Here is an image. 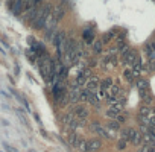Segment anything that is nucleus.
Segmentation results:
<instances>
[{
	"label": "nucleus",
	"instance_id": "nucleus-23",
	"mask_svg": "<svg viewBox=\"0 0 155 152\" xmlns=\"http://www.w3.org/2000/svg\"><path fill=\"white\" fill-rule=\"evenodd\" d=\"M110 90H111V94H113V96L119 94V91H120V88H119L117 85H111V87H110Z\"/></svg>",
	"mask_w": 155,
	"mask_h": 152
},
{
	"label": "nucleus",
	"instance_id": "nucleus-27",
	"mask_svg": "<svg viewBox=\"0 0 155 152\" xmlns=\"http://www.w3.org/2000/svg\"><path fill=\"white\" fill-rule=\"evenodd\" d=\"M147 125H149V128L155 126V116H150V117H149V123H147Z\"/></svg>",
	"mask_w": 155,
	"mask_h": 152
},
{
	"label": "nucleus",
	"instance_id": "nucleus-4",
	"mask_svg": "<svg viewBox=\"0 0 155 152\" xmlns=\"http://www.w3.org/2000/svg\"><path fill=\"white\" fill-rule=\"evenodd\" d=\"M68 101L73 102V104L79 101V88H78V84L71 87V90H70V96H68Z\"/></svg>",
	"mask_w": 155,
	"mask_h": 152
},
{
	"label": "nucleus",
	"instance_id": "nucleus-31",
	"mask_svg": "<svg viewBox=\"0 0 155 152\" xmlns=\"http://www.w3.org/2000/svg\"><path fill=\"white\" fill-rule=\"evenodd\" d=\"M150 49H153V50H155V43H152V44H150Z\"/></svg>",
	"mask_w": 155,
	"mask_h": 152
},
{
	"label": "nucleus",
	"instance_id": "nucleus-21",
	"mask_svg": "<svg viewBox=\"0 0 155 152\" xmlns=\"http://www.w3.org/2000/svg\"><path fill=\"white\" fill-rule=\"evenodd\" d=\"M129 134H131V129L126 128L125 131H122V138H123V140H128V138H129Z\"/></svg>",
	"mask_w": 155,
	"mask_h": 152
},
{
	"label": "nucleus",
	"instance_id": "nucleus-11",
	"mask_svg": "<svg viewBox=\"0 0 155 152\" xmlns=\"http://www.w3.org/2000/svg\"><path fill=\"white\" fill-rule=\"evenodd\" d=\"M93 129H94V131H96V132H97L99 135H102V137H105V138H111V137L108 135V132H107V131H105L104 128H101V126H99L97 123H93Z\"/></svg>",
	"mask_w": 155,
	"mask_h": 152
},
{
	"label": "nucleus",
	"instance_id": "nucleus-25",
	"mask_svg": "<svg viewBox=\"0 0 155 152\" xmlns=\"http://www.w3.org/2000/svg\"><path fill=\"white\" fill-rule=\"evenodd\" d=\"M79 101H81V102H85V101H88V90L79 96Z\"/></svg>",
	"mask_w": 155,
	"mask_h": 152
},
{
	"label": "nucleus",
	"instance_id": "nucleus-5",
	"mask_svg": "<svg viewBox=\"0 0 155 152\" xmlns=\"http://www.w3.org/2000/svg\"><path fill=\"white\" fill-rule=\"evenodd\" d=\"M129 140H131V143H134V144H138V143L141 141V134H140L138 131H134V129H131Z\"/></svg>",
	"mask_w": 155,
	"mask_h": 152
},
{
	"label": "nucleus",
	"instance_id": "nucleus-15",
	"mask_svg": "<svg viewBox=\"0 0 155 152\" xmlns=\"http://www.w3.org/2000/svg\"><path fill=\"white\" fill-rule=\"evenodd\" d=\"M79 135H78V134H71L70 135V143L73 144V146H78V144H79Z\"/></svg>",
	"mask_w": 155,
	"mask_h": 152
},
{
	"label": "nucleus",
	"instance_id": "nucleus-22",
	"mask_svg": "<svg viewBox=\"0 0 155 152\" xmlns=\"http://www.w3.org/2000/svg\"><path fill=\"white\" fill-rule=\"evenodd\" d=\"M125 147H126V140H123V138H122V140L117 143V149H119V150H123Z\"/></svg>",
	"mask_w": 155,
	"mask_h": 152
},
{
	"label": "nucleus",
	"instance_id": "nucleus-7",
	"mask_svg": "<svg viewBox=\"0 0 155 152\" xmlns=\"http://www.w3.org/2000/svg\"><path fill=\"white\" fill-rule=\"evenodd\" d=\"M97 82H99V79L96 78V76L90 78L88 82H87V90H88V91H94V90L97 88Z\"/></svg>",
	"mask_w": 155,
	"mask_h": 152
},
{
	"label": "nucleus",
	"instance_id": "nucleus-9",
	"mask_svg": "<svg viewBox=\"0 0 155 152\" xmlns=\"http://www.w3.org/2000/svg\"><path fill=\"white\" fill-rule=\"evenodd\" d=\"M38 11H37V8H32V9H29V12L26 14V20H29V21H35L37 20V17H38Z\"/></svg>",
	"mask_w": 155,
	"mask_h": 152
},
{
	"label": "nucleus",
	"instance_id": "nucleus-19",
	"mask_svg": "<svg viewBox=\"0 0 155 152\" xmlns=\"http://www.w3.org/2000/svg\"><path fill=\"white\" fill-rule=\"evenodd\" d=\"M78 147H79V150H81V152H87V141L81 140V141H79V144H78Z\"/></svg>",
	"mask_w": 155,
	"mask_h": 152
},
{
	"label": "nucleus",
	"instance_id": "nucleus-16",
	"mask_svg": "<svg viewBox=\"0 0 155 152\" xmlns=\"http://www.w3.org/2000/svg\"><path fill=\"white\" fill-rule=\"evenodd\" d=\"M93 52H94V53H101V52H102V43H101V41H96V43L93 44Z\"/></svg>",
	"mask_w": 155,
	"mask_h": 152
},
{
	"label": "nucleus",
	"instance_id": "nucleus-8",
	"mask_svg": "<svg viewBox=\"0 0 155 152\" xmlns=\"http://www.w3.org/2000/svg\"><path fill=\"white\" fill-rule=\"evenodd\" d=\"M64 14H65V11H64L62 6H56V8L53 9V18H55L56 21H59V20L64 17Z\"/></svg>",
	"mask_w": 155,
	"mask_h": 152
},
{
	"label": "nucleus",
	"instance_id": "nucleus-3",
	"mask_svg": "<svg viewBox=\"0 0 155 152\" xmlns=\"http://www.w3.org/2000/svg\"><path fill=\"white\" fill-rule=\"evenodd\" d=\"M101 146H102V143L97 138H91V140L87 141V150L88 152H97L101 149Z\"/></svg>",
	"mask_w": 155,
	"mask_h": 152
},
{
	"label": "nucleus",
	"instance_id": "nucleus-29",
	"mask_svg": "<svg viewBox=\"0 0 155 152\" xmlns=\"http://www.w3.org/2000/svg\"><path fill=\"white\" fill-rule=\"evenodd\" d=\"M149 68L155 71V61H152V62H149Z\"/></svg>",
	"mask_w": 155,
	"mask_h": 152
},
{
	"label": "nucleus",
	"instance_id": "nucleus-6",
	"mask_svg": "<svg viewBox=\"0 0 155 152\" xmlns=\"http://www.w3.org/2000/svg\"><path fill=\"white\" fill-rule=\"evenodd\" d=\"M87 82H88V71H81L79 74H78L76 84L78 85H82V84H87Z\"/></svg>",
	"mask_w": 155,
	"mask_h": 152
},
{
	"label": "nucleus",
	"instance_id": "nucleus-13",
	"mask_svg": "<svg viewBox=\"0 0 155 152\" xmlns=\"http://www.w3.org/2000/svg\"><path fill=\"white\" fill-rule=\"evenodd\" d=\"M119 125H120V123H119L117 120H111V122H108L107 128L111 129V131H117V129H119Z\"/></svg>",
	"mask_w": 155,
	"mask_h": 152
},
{
	"label": "nucleus",
	"instance_id": "nucleus-18",
	"mask_svg": "<svg viewBox=\"0 0 155 152\" xmlns=\"http://www.w3.org/2000/svg\"><path fill=\"white\" fill-rule=\"evenodd\" d=\"M21 6H23V0H17V2H15V8H14V12H15V14H20Z\"/></svg>",
	"mask_w": 155,
	"mask_h": 152
},
{
	"label": "nucleus",
	"instance_id": "nucleus-20",
	"mask_svg": "<svg viewBox=\"0 0 155 152\" xmlns=\"http://www.w3.org/2000/svg\"><path fill=\"white\" fill-rule=\"evenodd\" d=\"M123 76H125V79H126L128 82H132V76H134V74H132V71L126 70V71L123 73Z\"/></svg>",
	"mask_w": 155,
	"mask_h": 152
},
{
	"label": "nucleus",
	"instance_id": "nucleus-2",
	"mask_svg": "<svg viewBox=\"0 0 155 152\" xmlns=\"http://www.w3.org/2000/svg\"><path fill=\"white\" fill-rule=\"evenodd\" d=\"M73 113H74V116H76L78 119H81V120H85V119L88 117V110H87L84 105H78Z\"/></svg>",
	"mask_w": 155,
	"mask_h": 152
},
{
	"label": "nucleus",
	"instance_id": "nucleus-28",
	"mask_svg": "<svg viewBox=\"0 0 155 152\" xmlns=\"http://www.w3.org/2000/svg\"><path fill=\"white\" fill-rule=\"evenodd\" d=\"M123 41H125V35L122 34V35H119V38H117V43H119V46H120V44H123Z\"/></svg>",
	"mask_w": 155,
	"mask_h": 152
},
{
	"label": "nucleus",
	"instance_id": "nucleus-14",
	"mask_svg": "<svg viewBox=\"0 0 155 152\" xmlns=\"http://www.w3.org/2000/svg\"><path fill=\"white\" fill-rule=\"evenodd\" d=\"M114 35H116V31H110V32H107V34L104 35V43L111 41V40L114 38Z\"/></svg>",
	"mask_w": 155,
	"mask_h": 152
},
{
	"label": "nucleus",
	"instance_id": "nucleus-10",
	"mask_svg": "<svg viewBox=\"0 0 155 152\" xmlns=\"http://www.w3.org/2000/svg\"><path fill=\"white\" fill-rule=\"evenodd\" d=\"M135 56H137V55H135L132 50H129V52H128V53L123 56V62H125V64H134Z\"/></svg>",
	"mask_w": 155,
	"mask_h": 152
},
{
	"label": "nucleus",
	"instance_id": "nucleus-12",
	"mask_svg": "<svg viewBox=\"0 0 155 152\" xmlns=\"http://www.w3.org/2000/svg\"><path fill=\"white\" fill-rule=\"evenodd\" d=\"M73 116H74V113H73V111H71V113H67V114L62 117V123L68 126V125L73 122Z\"/></svg>",
	"mask_w": 155,
	"mask_h": 152
},
{
	"label": "nucleus",
	"instance_id": "nucleus-1",
	"mask_svg": "<svg viewBox=\"0 0 155 152\" xmlns=\"http://www.w3.org/2000/svg\"><path fill=\"white\" fill-rule=\"evenodd\" d=\"M49 15H50V6H44V8L40 11V14H38L37 20L32 23V25H34V28H35V29H40V28H43V26L46 25V21H47Z\"/></svg>",
	"mask_w": 155,
	"mask_h": 152
},
{
	"label": "nucleus",
	"instance_id": "nucleus-17",
	"mask_svg": "<svg viewBox=\"0 0 155 152\" xmlns=\"http://www.w3.org/2000/svg\"><path fill=\"white\" fill-rule=\"evenodd\" d=\"M149 84H147V81H143V79H138L137 81V88L138 90H143V88H146Z\"/></svg>",
	"mask_w": 155,
	"mask_h": 152
},
{
	"label": "nucleus",
	"instance_id": "nucleus-24",
	"mask_svg": "<svg viewBox=\"0 0 155 152\" xmlns=\"http://www.w3.org/2000/svg\"><path fill=\"white\" fill-rule=\"evenodd\" d=\"M79 126H81V123L78 122V120H73V122L68 125V128H70V129H76V128H79Z\"/></svg>",
	"mask_w": 155,
	"mask_h": 152
},
{
	"label": "nucleus",
	"instance_id": "nucleus-30",
	"mask_svg": "<svg viewBox=\"0 0 155 152\" xmlns=\"http://www.w3.org/2000/svg\"><path fill=\"white\" fill-rule=\"evenodd\" d=\"M125 120H126V116H120V117H119V120H117V122H119V123H120V122H125Z\"/></svg>",
	"mask_w": 155,
	"mask_h": 152
},
{
	"label": "nucleus",
	"instance_id": "nucleus-26",
	"mask_svg": "<svg viewBox=\"0 0 155 152\" xmlns=\"http://www.w3.org/2000/svg\"><path fill=\"white\" fill-rule=\"evenodd\" d=\"M108 85H111V81H110V79H105V81L102 82V85H101V88L104 90V88H107Z\"/></svg>",
	"mask_w": 155,
	"mask_h": 152
}]
</instances>
